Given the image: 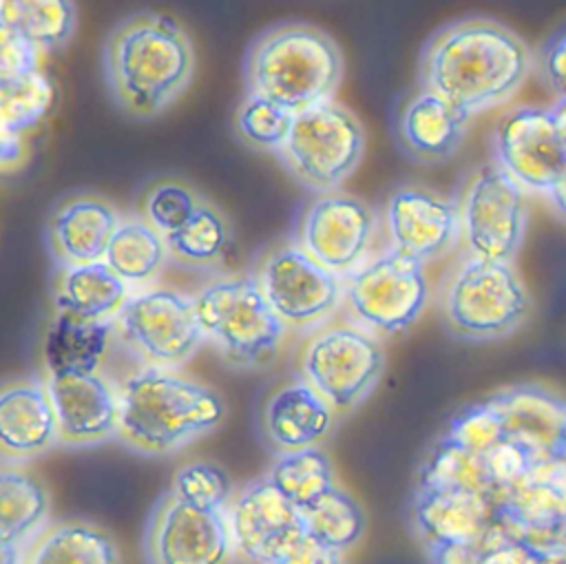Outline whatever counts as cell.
Listing matches in <instances>:
<instances>
[{
	"label": "cell",
	"instance_id": "bcb514c9",
	"mask_svg": "<svg viewBox=\"0 0 566 564\" xmlns=\"http://www.w3.org/2000/svg\"><path fill=\"white\" fill-rule=\"evenodd\" d=\"M2 564H22V544H0Z\"/></svg>",
	"mask_w": 566,
	"mask_h": 564
},
{
	"label": "cell",
	"instance_id": "60d3db41",
	"mask_svg": "<svg viewBox=\"0 0 566 564\" xmlns=\"http://www.w3.org/2000/svg\"><path fill=\"white\" fill-rule=\"evenodd\" d=\"M274 564H345L343 553L323 546L314 537L305 535L285 557Z\"/></svg>",
	"mask_w": 566,
	"mask_h": 564
},
{
	"label": "cell",
	"instance_id": "d6986e66",
	"mask_svg": "<svg viewBox=\"0 0 566 564\" xmlns=\"http://www.w3.org/2000/svg\"><path fill=\"white\" fill-rule=\"evenodd\" d=\"M46 385L57 414L60 442L88 447L117 438L119 391L97 372L49 374Z\"/></svg>",
	"mask_w": 566,
	"mask_h": 564
},
{
	"label": "cell",
	"instance_id": "52a82bcc",
	"mask_svg": "<svg viewBox=\"0 0 566 564\" xmlns=\"http://www.w3.org/2000/svg\"><path fill=\"white\" fill-rule=\"evenodd\" d=\"M365 155V128L345 104L329 100L294 115L279 164L312 192L338 190Z\"/></svg>",
	"mask_w": 566,
	"mask_h": 564
},
{
	"label": "cell",
	"instance_id": "f6af8a7d",
	"mask_svg": "<svg viewBox=\"0 0 566 564\" xmlns=\"http://www.w3.org/2000/svg\"><path fill=\"white\" fill-rule=\"evenodd\" d=\"M551 113H553V119H555V126H557V133L566 146V100H557L553 106H551Z\"/></svg>",
	"mask_w": 566,
	"mask_h": 564
},
{
	"label": "cell",
	"instance_id": "83f0119b",
	"mask_svg": "<svg viewBox=\"0 0 566 564\" xmlns=\"http://www.w3.org/2000/svg\"><path fill=\"white\" fill-rule=\"evenodd\" d=\"M168 259L166 237L142 215L122 217L104 257L126 283L153 281Z\"/></svg>",
	"mask_w": 566,
	"mask_h": 564
},
{
	"label": "cell",
	"instance_id": "f35d334b",
	"mask_svg": "<svg viewBox=\"0 0 566 564\" xmlns=\"http://www.w3.org/2000/svg\"><path fill=\"white\" fill-rule=\"evenodd\" d=\"M537 73L557 100H566V31L542 46Z\"/></svg>",
	"mask_w": 566,
	"mask_h": 564
},
{
	"label": "cell",
	"instance_id": "2e32d148",
	"mask_svg": "<svg viewBox=\"0 0 566 564\" xmlns=\"http://www.w3.org/2000/svg\"><path fill=\"white\" fill-rule=\"evenodd\" d=\"M226 513L234 549L250 564H274L307 535L301 509L268 476L245 484Z\"/></svg>",
	"mask_w": 566,
	"mask_h": 564
},
{
	"label": "cell",
	"instance_id": "4dcf8cb0",
	"mask_svg": "<svg viewBox=\"0 0 566 564\" xmlns=\"http://www.w3.org/2000/svg\"><path fill=\"white\" fill-rule=\"evenodd\" d=\"M232 241L226 215L210 201H201L195 215L166 237L170 259L188 268H210L219 263Z\"/></svg>",
	"mask_w": 566,
	"mask_h": 564
},
{
	"label": "cell",
	"instance_id": "ffe728a7",
	"mask_svg": "<svg viewBox=\"0 0 566 564\" xmlns=\"http://www.w3.org/2000/svg\"><path fill=\"white\" fill-rule=\"evenodd\" d=\"M411 520L424 549L473 542L497 524L495 504L489 495L471 489L427 484H416Z\"/></svg>",
	"mask_w": 566,
	"mask_h": 564
},
{
	"label": "cell",
	"instance_id": "603a6c76",
	"mask_svg": "<svg viewBox=\"0 0 566 564\" xmlns=\"http://www.w3.org/2000/svg\"><path fill=\"white\" fill-rule=\"evenodd\" d=\"M334 407L303 378L276 389L263 409V434L281 451L316 447L329 431Z\"/></svg>",
	"mask_w": 566,
	"mask_h": 564
},
{
	"label": "cell",
	"instance_id": "d6a6232c",
	"mask_svg": "<svg viewBox=\"0 0 566 564\" xmlns=\"http://www.w3.org/2000/svg\"><path fill=\"white\" fill-rule=\"evenodd\" d=\"M301 513L305 533L323 546L340 553L352 549L365 531V513L360 504L338 484Z\"/></svg>",
	"mask_w": 566,
	"mask_h": 564
},
{
	"label": "cell",
	"instance_id": "44dd1931",
	"mask_svg": "<svg viewBox=\"0 0 566 564\" xmlns=\"http://www.w3.org/2000/svg\"><path fill=\"white\" fill-rule=\"evenodd\" d=\"M122 221L104 197L82 192L62 199L46 221V246L60 268L104 261L108 243Z\"/></svg>",
	"mask_w": 566,
	"mask_h": 564
},
{
	"label": "cell",
	"instance_id": "7a4b0ae2",
	"mask_svg": "<svg viewBox=\"0 0 566 564\" xmlns=\"http://www.w3.org/2000/svg\"><path fill=\"white\" fill-rule=\"evenodd\" d=\"M195 44L181 22L157 11L122 18L102 46V75L113 104L130 119H155L190 86Z\"/></svg>",
	"mask_w": 566,
	"mask_h": 564
},
{
	"label": "cell",
	"instance_id": "8fae6325",
	"mask_svg": "<svg viewBox=\"0 0 566 564\" xmlns=\"http://www.w3.org/2000/svg\"><path fill=\"white\" fill-rule=\"evenodd\" d=\"M142 553L146 564H230L237 549L226 511L192 506L168 489L146 518Z\"/></svg>",
	"mask_w": 566,
	"mask_h": 564
},
{
	"label": "cell",
	"instance_id": "8992f818",
	"mask_svg": "<svg viewBox=\"0 0 566 564\" xmlns=\"http://www.w3.org/2000/svg\"><path fill=\"white\" fill-rule=\"evenodd\" d=\"M528 312L531 294L513 261L469 254L444 288V323L462 341L506 338L522 327Z\"/></svg>",
	"mask_w": 566,
	"mask_h": 564
},
{
	"label": "cell",
	"instance_id": "484cf974",
	"mask_svg": "<svg viewBox=\"0 0 566 564\" xmlns=\"http://www.w3.org/2000/svg\"><path fill=\"white\" fill-rule=\"evenodd\" d=\"M113 332V321H86L66 310H57L44 338L46 372H97L106 356Z\"/></svg>",
	"mask_w": 566,
	"mask_h": 564
},
{
	"label": "cell",
	"instance_id": "f1b7e54d",
	"mask_svg": "<svg viewBox=\"0 0 566 564\" xmlns=\"http://www.w3.org/2000/svg\"><path fill=\"white\" fill-rule=\"evenodd\" d=\"M49 491L18 464L0 471V544H22L49 515Z\"/></svg>",
	"mask_w": 566,
	"mask_h": 564
},
{
	"label": "cell",
	"instance_id": "7402d4cb",
	"mask_svg": "<svg viewBox=\"0 0 566 564\" xmlns=\"http://www.w3.org/2000/svg\"><path fill=\"white\" fill-rule=\"evenodd\" d=\"M60 442L57 414L46 383L15 380L0 394L2 464H20Z\"/></svg>",
	"mask_w": 566,
	"mask_h": 564
},
{
	"label": "cell",
	"instance_id": "ee69618b",
	"mask_svg": "<svg viewBox=\"0 0 566 564\" xmlns=\"http://www.w3.org/2000/svg\"><path fill=\"white\" fill-rule=\"evenodd\" d=\"M566 549V502L557 515V522L551 531V540H548V549L546 551H564Z\"/></svg>",
	"mask_w": 566,
	"mask_h": 564
},
{
	"label": "cell",
	"instance_id": "f546056e",
	"mask_svg": "<svg viewBox=\"0 0 566 564\" xmlns=\"http://www.w3.org/2000/svg\"><path fill=\"white\" fill-rule=\"evenodd\" d=\"M27 564H119V551L99 526L69 520L51 526L38 540Z\"/></svg>",
	"mask_w": 566,
	"mask_h": 564
},
{
	"label": "cell",
	"instance_id": "ac0fdd59",
	"mask_svg": "<svg viewBox=\"0 0 566 564\" xmlns=\"http://www.w3.org/2000/svg\"><path fill=\"white\" fill-rule=\"evenodd\" d=\"M469 122V113L418 84L398 106L394 139L409 161L436 166L460 150Z\"/></svg>",
	"mask_w": 566,
	"mask_h": 564
},
{
	"label": "cell",
	"instance_id": "3957f363",
	"mask_svg": "<svg viewBox=\"0 0 566 564\" xmlns=\"http://www.w3.org/2000/svg\"><path fill=\"white\" fill-rule=\"evenodd\" d=\"M226 405L199 380L146 365L119 389L117 440L142 456H170L221 425Z\"/></svg>",
	"mask_w": 566,
	"mask_h": 564
},
{
	"label": "cell",
	"instance_id": "c3c4849f",
	"mask_svg": "<svg viewBox=\"0 0 566 564\" xmlns=\"http://www.w3.org/2000/svg\"><path fill=\"white\" fill-rule=\"evenodd\" d=\"M555 453H557V458H564V460H566V414H564V418H562V425H559V431H557Z\"/></svg>",
	"mask_w": 566,
	"mask_h": 564
},
{
	"label": "cell",
	"instance_id": "9c48e42d",
	"mask_svg": "<svg viewBox=\"0 0 566 564\" xmlns=\"http://www.w3.org/2000/svg\"><path fill=\"white\" fill-rule=\"evenodd\" d=\"M352 314L382 334L409 330L429 303V279L424 261L389 248L358 265L345 285Z\"/></svg>",
	"mask_w": 566,
	"mask_h": 564
},
{
	"label": "cell",
	"instance_id": "e575fe53",
	"mask_svg": "<svg viewBox=\"0 0 566 564\" xmlns=\"http://www.w3.org/2000/svg\"><path fill=\"white\" fill-rule=\"evenodd\" d=\"M294 115L272 100L245 93L234 111V135L243 146L259 153H279L287 142Z\"/></svg>",
	"mask_w": 566,
	"mask_h": 564
},
{
	"label": "cell",
	"instance_id": "5b68a950",
	"mask_svg": "<svg viewBox=\"0 0 566 564\" xmlns=\"http://www.w3.org/2000/svg\"><path fill=\"white\" fill-rule=\"evenodd\" d=\"M199 325L226 363L234 367L268 365L285 336V323L268 303L256 276H223L195 296Z\"/></svg>",
	"mask_w": 566,
	"mask_h": 564
},
{
	"label": "cell",
	"instance_id": "30bf717a",
	"mask_svg": "<svg viewBox=\"0 0 566 564\" xmlns=\"http://www.w3.org/2000/svg\"><path fill=\"white\" fill-rule=\"evenodd\" d=\"M113 325L122 343L153 367H177L206 341L195 301L168 288L128 296Z\"/></svg>",
	"mask_w": 566,
	"mask_h": 564
},
{
	"label": "cell",
	"instance_id": "d590c367",
	"mask_svg": "<svg viewBox=\"0 0 566 564\" xmlns=\"http://www.w3.org/2000/svg\"><path fill=\"white\" fill-rule=\"evenodd\" d=\"M0 95L2 133H24L49 111L53 88L40 71H31L22 75H4Z\"/></svg>",
	"mask_w": 566,
	"mask_h": 564
},
{
	"label": "cell",
	"instance_id": "7dc6e473",
	"mask_svg": "<svg viewBox=\"0 0 566 564\" xmlns=\"http://www.w3.org/2000/svg\"><path fill=\"white\" fill-rule=\"evenodd\" d=\"M535 564H566V549L564 551H544L537 555Z\"/></svg>",
	"mask_w": 566,
	"mask_h": 564
},
{
	"label": "cell",
	"instance_id": "e0dca14e",
	"mask_svg": "<svg viewBox=\"0 0 566 564\" xmlns=\"http://www.w3.org/2000/svg\"><path fill=\"white\" fill-rule=\"evenodd\" d=\"M382 215L391 246L420 261L447 254L462 239L458 201L420 184L394 188Z\"/></svg>",
	"mask_w": 566,
	"mask_h": 564
},
{
	"label": "cell",
	"instance_id": "4fadbf2b",
	"mask_svg": "<svg viewBox=\"0 0 566 564\" xmlns=\"http://www.w3.org/2000/svg\"><path fill=\"white\" fill-rule=\"evenodd\" d=\"M491 153L528 192L546 195L566 166V146L551 106L520 104L502 111L491 128Z\"/></svg>",
	"mask_w": 566,
	"mask_h": 564
},
{
	"label": "cell",
	"instance_id": "7c38bea8",
	"mask_svg": "<svg viewBox=\"0 0 566 564\" xmlns=\"http://www.w3.org/2000/svg\"><path fill=\"white\" fill-rule=\"evenodd\" d=\"M385 367L380 343L354 325L318 332L303 349V378L334 407L349 409L376 387Z\"/></svg>",
	"mask_w": 566,
	"mask_h": 564
},
{
	"label": "cell",
	"instance_id": "ba28073f",
	"mask_svg": "<svg viewBox=\"0 0 566 564\" xmlns=\"http://www.w3.org/2000/svg\"><path fill=\"white\" fill-rule=\"evenodd\" d=\"M526 188L493 159L473 168L460 190L462 241L473 257L513 261L528 223Z\"/></svg>",
	"mask_w": 566,
	"mask_h": 564
},
{
	"label": "cell",
	"instance_id": "b9f144b4",
	"mask_svg": "<svg viewBox=\"0 0 566 564\" xmlns=\"http://www.w3.org/2000/svg\"><path fill=\"white\" fill-rule=\"evenodd\" d=\"M24 157V144H22V133H2V166L4 170L9 164H18V159Z\"/></svg>",
	"mask_w": 566,
	"mask_h": 564
},
{
	"label": "cell",
	"instance_id": "d4e9b609",
	"mask_svg": "<svg viewBox=\"0 0 566 564\" xmlns=\"http://www.w3.org/2000/svg\"><path fill=\"white\" fill-rule=\"evenodd\" d=\"M128 301V283L106 263L60 268L55 305L86 321H115Z\"/></svg>",
	"mask_w": 566,
	"mask_h": 564
},
{
	"label": "cell",
	"instance_id": "6da1fadb",
	"mask_svg": "<svg viewBox=\"0 0 566 564\" xmlns=\"http://www.w3.org/2000/svg\"><path fill=\"white\" fill-rule=\"evenodd\" d=\"M535 66L528 44L506 24L471 15L440 27L422 46L418 84L471 117L509 104Z\"/></svg>",
	"mask_w": 566,
	"mask_h": 564
},
{
	"label": "cell",
	"instance_id": "5bb4252c",
	"mask_svg": "<svg viewBox=\"0 0 566 564\" xmlns=\"http://www.w3.org/2000/svg\"><path fill=\"white\" fill-rule=\"evenodd\" d=\"M256 279L285 327H310L325 321L345 294L338 274L321 265L298 243L272 250Z\"/></svg>",
	"mask_w": 566,
	"mask_h": 564
},
{
	"label": "cell",
	"instance_id": "4316f807",
	"mask_svg": "<svg viewBox=\"0 0 566 564\" xmlns=\"http://www.w3.org/2000/svg\"><path fill=\"white\" fill-rule=\"evenodd\" d=\"M0 24L2 33L53 53L73 40L77 7L75 0H0Z\"/></svg>",
	"mask_w": 566,
	"mask_h": 564
},
{
	"label": "cell",
	"instance_id": "ab89813d",
	"mask_svg": "<svg viewBox=\"0 0 566 564\" xmlns=\"http://www.w3.org/2000/svg\"><path fill=\"white\" fill-rule=\"evenodd\" d=\"M42 53L29 42L2 33V77L4 75H22L38 71V58Z\"/></svg>",
	"mask_w": 566,
	"mask_h": 564
},
{
	"label": "cell",
	"instance_id": "74e56055",
	"mask_svg": "<svg viewBox=\"0 0 566 564\" xmlns=\"http://www.w3.org/2000/svg\"><path fill=\"white\" fill-rule=\"evenodd\" d=\"M170 491L192 506L208 511H226L232 495L230 476L214 462L192 460L177 469Z\"/></svg>",
	"mask_w": 566,
	"mask_h": 564
},
{
	"label": "cell",
	"instance_id": "cb8c5ba5",
	"mask_svg": "<svg viewBox=\"0 0 566 564\" xmlns=\"http://www.w3.org/2000/svg\"><path fill=\"white\" fill-rule=\"evenodd\" d=\"M489 400L500 416L504 436L557 456L555 442L566 414V396L539 383H520L491 394Z\"/></svg>",
	"mask_w": 566,
	"mask_h": 564
},
{
	"label": "cell",
	"instance_id": "8d00e7d4",
	"mask_svg": "<svg viewBox=\"0 0 566 564\" xmlns=\"http://www.w3.org/2000/svg\"><path fill=\"white\" fill-rule=\"evenodd\" d=\"M203 199L179 179H157L142 195V217L164 237L179 230Z\"/></svg>",
	"mask_w": 566,
	"mask_h": 564
},
{
	"label": "cell",
	"instance_id": "9a60e30c",
	"mask_svg": "<svg viewBox=\"0 0 566 564\" xmlns=\"http://www.w3.org/2000/svg\"><path fill=\"white\" fill-rule=\"evenodd\" d=\"M376 234V212L340 190L318 192L301 212L296 243L336 274L354 272Z\"/></svg>",
	"mask_w": 566,
	"mask_h": 564
},
{
	"label": "cell",
	"instance_id": "277c9868",
	"mask_svg": "<svg viewBox=\"0 0 566 564\" xmlns=\"http://www.w3.org/2000/svg\"><path fill=\"white\" fill-rule=\"evenodd\" d=\"M345 73L336 40L307 22H279L261 31L243 58L245 93H256L292 115L334 100Z\"/></svg>",
	"mask_w": 566,
	"mask_h": 564
},
{
	"label": "cell",
	"instance_id": "7bdbcfd3",
	"mask_svg": "<svg viewBox=\"0 0 566 564\" xmlns=\"http://www.w3.org/2000/svg\"><path fill=\"white\" fill-rule=\"evenodd\" d=\"M551 206L557 210V215H562L566 219V166L564 170L559 173L557 181L551 186V190L546 192Z\"/></svg>",
	"mask_w": 566,
	"mask_h": 564
},
{
	"label": "cell",
	"instance_id": "1f68e13d",
	"mask_svg": "<svg viewBox=\"0 0 566 564\" xmlns=\"http://www.w3.org/2000/svg\"><path fill=\"white\" fill-rule=\"evenodd\" d=\"M265 476L301 511L336 487L332 460L318 445L281 451Z\"/></svg>",
	"mask_w": 566,
	"mask_h": 564
},
{
	"label": "cell",
	"instance_id": "836d02e7",
	"mask_svg": "<svg viewBox=\"0 0 566 564\" xmlns=\"http://www.w3.org/2000/svg\"><path fill=\"white\" fill-rule=\"evenodd\" d=\"M429 564H535L539 551L493 524L484 535L464 544L431 546Z\"/></svg>",
	"mask_w": 566,
	"mask_h": 564
}]
</instances>
